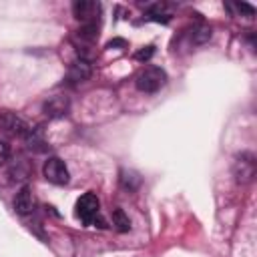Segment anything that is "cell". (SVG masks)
<instances>
[{"mask_svg":"<svg viewBox=\"0 0 257 257\" xmlns=\"http://www.w3.org/2000/svg\"><path fill=\"white\" fill-rule=\"evenodd\" d=\"M72 14L82 24H96L98 14H100V4L92 0H76L72 4Z\"/></svg>","mask_w":257,"mask_h":257,"instance_id":"cell-4","label":"cell"},{"mask_svg":"<svg viewBox=\"0 0 257 257\" xmlns=\"http://www.w3.org/2000/svg\"><path fill=\"white\" fill-rule=\"evenodd\" d=\"M100 215V201L94 193H84L78 201H76V217L84 223V225H96L98 227H104L102 219L98 217Z\"/></svg>","mask_w":257,"mask_h":257,"instance_id":"cell-1","label":"cell"},{"mask_svg":"<svg viewBox=\"0 0 257 257\" xmlns=\"http://www.w3.org/2000/svg\"><path fill=\"white\" fill-rule=\"evenodd\" d=\"M165 82H167V72L163 68H159V66H147L135 78L137 88L141 92H149V94L161 90L165 86Z\"/></svg>","mask_w":257,"mask_h":257,"instance_id":"cell-2","label":"cell"},{"mask_svg":"<svg viewBox=\"0 0 257 257\" xmlns=\"http://www.w3.org/2000/svg\"><path fill=\"white\" fill-rule=\"evenodd\" d=\"M14 209H16L18 215H28V213H32V209H34V197H32V189H30V187H22V189L16 193Z\"/></svg>","mask_w":257,"mask_h":257,"instance_id":"cell-9","label":"cell"},{"mask_svg":"<svg viewBox=\"0 0 257 257\" xmlns=\"http://www.w3.org/2000/svg\"><path fill=\"white\" fill-rule=\"evenodd\" d=\"M237 183H249L255 177V157L251 153H243L237 157L235 167H233Z\"/></svg>","mask_w":257,"mask_h":257,"instance_id":"cell-5","label":"cell"},{"mask_svg":"<svg viewBox=\"0 0 257 257\" xmlns=\"http://www.w3.org/2000/svg\"><path fill=\"white\" fill-rule=\"evenodd\" d=\"M42 173H44L46 181H50L52 185H66L68 179H70V173H68L64 161L58 159V157L46 159V163H44V167H42Z\"/></svg>","mask_w":257,"mask_h":257,"instance_id":"cell-3","label":"cell"},{"mask_svg":"<svg viewBox=\"0 0 257 257\" xmlns=\"http://www.w3.org/2000/svg\"><path fill=\"white\" fill-rule=\"evenodd\" d=\"M8 157H10V147H8V143H6V141H2V139H0V167L8 161Z\"/></svg>","mask_w":257,"mask_h":257,"instance_id":"cell-14","label":"cell"},{"mask_svg":"<svg viewBox=\"0 0 257 257\" xmlns=\"http://www.w3.org/2000/svg\"><path fill=\"white\" fill-rule=\"evenodd\" d=\"M229 10H235L237 14H245V16H253L255 14V8L245 4V2H235V4H225Z\"/></svg>","mask_w":257,"mask_h":257,"instance_id":"cell-13","label":"cell"},{"mask_svg":"<svg viewBox=\"0 0 257 257\" xmlns=\"http://www.w3.org/2000/svg\"><path fill=\"white\" fill-rule=\"evenodd\" d=\"M0 124H2V128H4L6 133H10V135H14V137H26L28 131H30L28 122H26L24 118L12 114V112L2 114V116H0Z\"/></svg>","mask_w":257,"mask_h":257,"instance_id":"cell-6","label":"cell"},{"mask_svg":"<svg viewBox=\"0 0 257 257\" xmlns=\"http://www.w3.org/2000/svg\"><path fill=\"white\" fill-rule=\"evenodd\" d=\"M112 225H114V229L116 231H120V233H126L128 229H131V219L126 217V213L122 211V209H114L112 211Z\"/></svg>","mask_w":257,"mask_h":257,"instance_id":"cell-10","label":"cell"},{"mask_svg":"<svg viewBox=\"0 0 257 257\" xmlns=\"http://www.w3.org/2000/svg\"><path fill=\"white\" fill-rule=\"evenodd\" d=\"M120 185L124 187V189H128V191H135V189H139V185H141V177H139V173H135V171H120Z\"/></svg>","mask_w":257,"mask_h":257,"instance_id":"cell-11","label":"cell"},{"mask_svg":"<svg viewBox=\"0 0 257 257\" xmlns=\"http://www.w3.org/2000/svg\"><path fill=\"white\" fill-rule=\"evenodd\" d=\"M90 74H92L90 62L78 58V60H74V62L68 66V74H66V76H68L70 82H84V80L90 78Z\"/></svg>","mask_w":257,"mask_h":257,"instance_id":"cell-8","label":"cell"},{"mask_svg":"<svg viewBox=\"0 0 257 257\" xmlns=\"http://www.w3.org/2000/svg\"><path fill=\"white\" fill-rule=\"evenodd\" d=\"M68 106H70V102H68L66 96L54 94V96H50V98L44 102V112H46L48 116H52V118H58V116H64V114L68 112Z\"/></svg>","mask_w":257,"mask_h":257,"instance_id":"cell-7","label":"cell"},{"mask_svg":"<svg viewBox=\"0 0 257 257\" xmlns=\"http://www.w3.org/2000/svg\"><path fill=\"white\" fill-rule=\"evenodd\" d=\"M153 52H155V46H145L143 50H139V52L135 54V58H137V60H149V58L153 56Z\"/></svg>","mask_w":257,"mask_h":257,"instance_id":"cell-15","label":"cell"},{"mask_svg":"<svg viewBox=\"0 0 257 257\" xmlns=\"http://www.w3.org/2000/svg\"><path fill=\"white\" fill-rule=\"evenodd\" d=\"M209 38H211V28H209V26L201 24V26H197V28L193 30V42L203 44V42H207Z\"/></svg>","mask_w":257,"mask_h":257,"instance_id":"cell-12","label":"cell"}]
</instances>
